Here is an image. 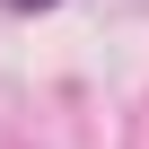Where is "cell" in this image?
<instances>
[{"label":"cell","instance_id":"1","mask_svg":"<svg viewBox=\"0 0 149 149\" xmlns=\"http://www.w3.org/2000/svg\"><path fill=\"white\" fill-rule=\"evenodd\" d=\"M9 9H44V0H9Z\"/></svg>","mask_w":149,"mask_h":149}]
</instances>
